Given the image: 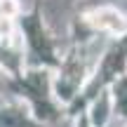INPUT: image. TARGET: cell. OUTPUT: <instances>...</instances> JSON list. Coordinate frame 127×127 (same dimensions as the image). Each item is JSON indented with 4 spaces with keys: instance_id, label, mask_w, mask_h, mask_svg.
I'll list each match as a JSON object with an SVG mask.
<instances>
[{
    "instance_id": "6da1fadb",
    "label": "cell",
    "mask_w": 127,
    "mask_h": 127,
    "mask_svg": "<svg viewBox=\"0 0 127 127\" xmlns=\"http://www.w3.org/2000/svg\"><path fill=\"white\" fill-rule=\"evenodd\" d=\"M87 21L96 28H111V31H120L123 28V21H120V14L115 9H108V7H99L94 12L87 14Z\"/></svg>"
}]
</instances>
